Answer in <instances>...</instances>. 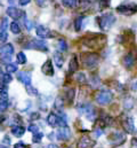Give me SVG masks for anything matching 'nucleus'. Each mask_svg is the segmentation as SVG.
Returning <instances> with one entry per match:
<instances>
[{"instance_id":"f257e3e1","label":"nucleus","mask_w":137,"mask_h":148,"mask_svg":"<svg viewBox=\"0 0 137 148\" xmlns=\"http://www.w3.org/2000/svg\"><path fill=\"white\" fill-rule=\"evenodd\" d=\"M81 58H82V64L87 69L95 68L100 61V56L96 53H83Z\"/></svg>"},{"instance_id":"f03ea898","label":"nucleus","mask_w":137,"mask_h":148,"mask_svg":"<svg viewBox=\"0 0 137 148\" xmlns=\"http://www.w3.org/2000/svg\"><path fill=\"white\" fill-rule=\"evenodd\" d=\"M114 22H115V16L113 14L111 13L104 14L100 17V28L103 31H109L113 27Z\"/></svg>"},{"instance_id":"7ed1b4c3","label":"nucleus","mask_w":137,"mask_h":148,"mask_svg":"<svg viewBox=\"0 0 137 148\" xmlns=\"http://www.w3.org/2000/svg\"><path fill=\"white\" fill-rule=\"evenodd\" d=\"M117 12L122 15H133L137 12L136 3H123L117 7Z\"/></svg>"},{"instance_id":"20e7f679","label":"nucleus","mask_w":137,"mask_h":148,"mask_svg":"<svg viewBox=\"0 0 137 148\" xmlns=\"http://www.w3.org/2000/svg\"><path fill=\"white\" fill-rule=\"evenodd\" d=\"M113 99V95L110 91H102L96 95V102L101 106H106L109 105Z\"/></svg>"},{"instance_id":"39448f33","label":"nucleus","mask_w":137,"mask_h":148,"mask_svg":"<svg viewBox=\"0 0 137 148\" xmlns=\"http://www.w3.org/2000/svg\"><path fill=\"white\" fill-rule=\"evenodd\" d=\"M109 140H110V144L113 145V146H119L121 144H123L126 141V134L122 133V132H113L112 134H110L109 137Z\"/></svg>"},{"instance_id":"423d86ee","label":"nucleus","mask_w":137,"mask_h":148,"mask_svg":"<svg viewBox=\"0 0 137 148\" xmlns=\"http://www.w3.org/2000/svg\"><path fill=\"white\" fill-rule=\"evenodd\" d=\"M25 48H34V49H41V51H47L48 47L43 40H35L32 39L30 42L25 45Z\"/></svg>"},{"instance_id":"0eeeda50","label":"nucleus","mask_w":137,"mask_h":148,"mask_svg":"<svg viewBox=\"0 0 137 148\" xmlns=\"http://www.w3.org/2000/svg\"><path fill=\"white\" fill-rule=\"evenodd\" d=\"M122 126L125 129V131L127 133H135V124H134V119L132 117H126L122 122Z\"/></svg>"},{"instance_id":"6e6552de","label":"nucleus","mask_w":137,"mask_h":148,"mask_svg":"<svg viewBox=\"0 0 137 148\" xmlns=\"http://www.w3.org/2000/svg\"><path fill=\"white\" fill-rule=\"evenodd\" d=\"M135 61H136V58H135V55L132 53V52H129L125 58H123V60H122V64L125 66V68H127V69H130L134 64H135Z\"/></svg>"},{"instance_id":"1a4fd4ad","label":"nucleus","mask_w":137,"mask_h":148,"mask_svg":"<svg viewBox=\"0 0 137 148\" xmlns=\"http://www.w3.org/2000/svg\"><path fill=\"white\" fill-rule=\"evenodd\" d=\"M37 35L41 38H48V37H52V36H53L52 32H50V30L47 29V28L43 27V25H39V27H37Z\"/></svg>"},{"instance_id":"9d476101","label":"nucleus","mask_w":137,"mask_h":148,"mask_svg":"<svg viewBox=\"0 0 137 148\" xmlns=\"http://www.w3.org/2000/svg\"><path fill=\"white\" fill-rule=\"evenodd\" d=\"M57 138L60 139V140H68V138H70V136H71V132H70V130H68L66 126H63L62 129H60L58 131H57Z\"/></svg>"},{"instance_id":"9b49d317","label":"nucleus","mask_w":137,"mask_h":148,"mask_svg":"<svg viewBox=\"0 0 137 148\" xmlns=\"http://www.w3.org/2000/svg\"><path fill=\"white\" fill-rule=\"evenodd\" d=\"M17 78H18V80H21L25 85H30L31 84V75L29 74V73L21 71V73L17 74Z\"/></svg>"},{"instance_id":"f8f14e48","label":"nucleus","mask_w":137,"mask_h":148,"mask_svg":"<svg viewBox=\"0 0 137 148\" xmlns=\"http://www.w3.org/2000/svg\"><path fill=\"white\" fill-rule=\"evenodd\" d=\"M42 73L45 75H47V76H53L54 75V68H53V66H52V61H47L45 64H43V67H42Z\"/></svg>"},{"instance_id":"ddd939ff","label":"nucleus","mask_w":137,"mask_h":148,"mask_svg":"<svg viewBox=\"0 0 137 148\" xmlns=\"http://www.w3.org/2000/svg\"><path fill=\"white\" fill-rule=\"evenodd\" d=\"M13 53H14V47H13V45H10V44H6V45L2 46L1 49H0V54H1V55H12Z\"/></svg>"},{"instance_id":"4468645a","label":"nucleus","mask_w":137,"mask_h":148,"mask_svg":"<svg viewBox=\"0 0 137 148\" xmlns=\"http://www.w3.org/2000/svg\"><path fill=\"white\" fill-rule=\"evenodd\" d=\"M7 14H8L12 18H14V20H17V18L21 17V12H20L18 9H16L15 7H9V8L7 9Z\"/></svg>"},{"instance_id":"2eb2a0df","label":"nucleus","mask_w":137,"mask_h":148,"mask_svg":"<svg viewBox=\"0 0 137 148\" xmlns=\"http://www.w3.org/2000/svg\"><path fill=\"white\" fill-rule=\"evenodd\" d=\"M47 123L49 125H52V126L58 125V116H57V114H53V112L49 114L47 116Z\"/></svg>"},{"instance_id":"dca6fc26","label":"nucleus","mask_w":137,"mask_h":148,"mask_svg":"<svg viewBox=\"0 0 137 148\" xmlns=\"http://www.w3.org/2000/svg\"><path fill=\"white\" fill-rule=\"evenodd\" d=\"M79 68V64H78V60L75 56H73L70 61V64H68V73L70 74H73L74 71H77Z\"/></svg>"},{"instance_id":"f3484780","label":"nucleus","mask_w":137,"mask_h":148,"mask_svg":"<svg viewBox=\"0 0 137 148\" xmlns=\"http://www.w3.org/2000/svg\"><path fill=\"white\" fill-rule=\"evenodd\" d=\"M93 145V141L90 140L89 137H83L81 138V140L79 141V148H89L90 146Z\"/></svg>"},{"instance_id":"a211bd4d","label":"nucleus","mask_w":137,"mask_h":148,"mask_svg":"<svg viewBox=\"0 0 137 148\" xmlns=\"http://www.w3.org/2000/svg\"><path fill=\"white\" fill-rule=\"evenodd\" d=\"M24 127H22V126H13V129H12V132H13V134L15 136V137H22L23 134H24Z\"/></svg>"},{"instance_id":"6ab92c4d","label":"nucleus","mask_w":137,"mask_h":148,"mask_svg":"<svg viewBox=\"0 0 137 148\" xmlns=\"http://www.w3.org/2000/svg\"><path fill=\"white\" fill-rule=\"evenodd\" d=\"M54 58H55V63H56V67H58V68H62V66H63V62H64L62 54H61V53H55Z\"/></svg>"},{"instance_id":"aec40b11","label":"nucleus","mask_w":137,"mask_h":148,"mask_svg":"<svg viewBox=\"0 0 137 148\" xmlns=\"http://www.w3.org/2000/svg\"><path fill=\"white\" fill-rule=\"evenodd\" d=\"M62 2L68 8H75L78 6V0H63Z\"/></svg>"},{"instance_id":"412c9836","label":"nucleus","mask_w":137,"mask_h":148,"mask_svg":"<svg viewBox=\"0 0 137 148\" xmlns=\"http://www.w3.org/2000/svg\"><path fill=\"white\" fill-rule=\"evenodd\" d=\"M123 107L125 109H132L134 107V99L133 98H126V100L123 101Z\"/></svg>"},{"instance_id":"4be33fe9","label":"nucleus","mask_w":137,"mask_h":148,"mask_svg":"<svg viewBox=\"0 0 137 148\" xmlns=\"http://www.w3.org/2000/svg\"><path fill=\"white\" fill-rule=\"evenodd\" d=\"M7 98H8L7 87L3 85V87H0V100H1V101H6Z\"/></svg>"},{"instance_id":"5701e85b","label":"nucleus","mask_w":137,"mask_h":148,"mask_svg":"<svg viewBox=\"0 0 137 148\" xmlns=\"http://www.w3.org/2000/svg\"><path fill=\"white\" fill-rule=\"evenodd\" d=\"M82 22H83V17H82V16L78 17V18L74 21V28H75V30H77V31H80V30H81Z\"/></svg>"},{"instance_id":"b1692460","label":"nucleus","mask_w":137,"mask_h":148,"mask_svg":"<svg viewBox=\"0 0 137 148\" xmlns=\"http://www.w3.org/2000/svg\"><path fill=\"white\" fill-rule=\"evenodd\" d=\"M58 49L60 52H65L68 49V44L64 39H60L58 40Z\"/></svg>"},{"instance_id":"393cba45","label":"nucleus","mask_w":137,"mask_h":148,"mask_svg":"<svg viewBox=\"0 0 137 148\" xmlns=\"http://www.w3.org/2000/svg\"><path fill=\"white\" fill-rule=\"evenodd\" d=\"M10 31L13 34H20L21 29H20V25H18L17 22H12L10 23Z\"/></svg>"},{"instance_id":"a878e982","label":"nucleus","mask_w":137,"mask_h":148,"mask_svg":"<svg viewBox=\"0 0 137 148\" xmlns=\"http://www.w3.org/2000/svg\"><path fill=\"white\" fill-rule=\"evenodd\" d=\"M17 62L18 63H25L26 62V56H25V54L23 52H20L17 54Z\"/></svg>"},{"instance_id":"bb28decb","label":"nucleus","mask_w":137,"mask_h":148,"mask_svg":"<svg viewBox=\"0 0 137 148\" xmlns=\"http://www.w3.org/2000/svg\"><path fill=\"white\" fill-rule=\"evenodd\" d=\"M7 71L8 73H15V71H17V66L15 63H8L7 64Z\"/></svg>"},{"instance_id":"cd10ccee","label":"nucleus","mask_w":137,"mask_h":148,"mask_svg":"<svg viewBox=\"0 0 137 148\" xmlns=\"http://www.w3.org/2000/svg\"><path fill=\"white\" fill-rule=\"evenodd\" d=\"M1 80H2L3 84H8V83L12 82V76H10L9 74L2 75V76H1Z\"/></svg>"},{"instance_id":"c85d7f7f","label":"nucleus","mask_w":137,"mask_h":148,"mask_svg":"<svg viewBox=\"0 0 137 148\" xmlns=\"http://www.w3.org/2000/svg\"><path fill=\"white\" fill-rule=\"evenodd\" d=\"M74 88H70L68 91V93H66V98H68V102H72V100H73V98H74Z\"/></svg>"},{"instance_id":"c756f323","label":"nucleus","mask_w":137,"mask_h":148,"mask_svg":"<svg viewBox=\"0 0 137 148\" xmlns=\"http://www.w3.org/2000/svg\"><path fill=\"white\" fill-rule=\"evenodd\" d=\"M79 83H85L86 82V75L83 74V73H79V74L77 75V78H75Z\"/></svg>"},{"instance_id":"7c9ffc66","label":"nucleus","mask_w":137,"mask_h":148,"mask_svg":"<svg viewBox=\"0 0 137 148\" xmlns=\"http://www.w3.org/2000/svg\"><path fill=\"white\" fill-rule=\"evenodd\" d=\"M7 38H8L7 32H6V31H1V32H0V44H3V42L7 40Z\"/></svg>"},{"instance_id":"2f4dec72","label":"nucleus","mask_w":137,"mask_h":148,"mask_svg":"<svg viewBox=\"0 0 137 148\" xmlns=\"http://www.w3.org/2000/svg\"><path fill=\"white\" fill-rule=\"evenodd\" d=\"M8 102H7V100L6 101H1L0 102V112H3V111L6 110L7 108H8Z\"/></svg>"},{"instance_id":"473e14b6","label":"nucleus","mask_w":137,"mask_h":148,"mask_svg":"<svg viewBox=\"0 0 137 148\" xmlns=\"http://www.w3.org/2000/svg\"><path fill=\"white\" fill-rule=\"evenodd\" d=\"M42 139V133L41 132H38V133H34L33 136V141L34 143H40Z\"/></svg>"},{"instance_id":"72a5a7b5","label":"nucleus","mask_w":137,"mask_h":148,"mask_svg":"<svg viewBox=\"0 0 137 148\" xmlns=\"http://www.w3.org/2000/svg\"><path fill=\"white\" fill-rule=\"evenodd\" d=\"M7 27H8V20H7V18H3V20H2V22H1V25H0L1 31H6Z\"/></svg>"},{"instance_id":"f704fd0d","label":"nucleus","mask_w":137,"mask_h":148,"mask_svg":"<svg viewBox=\"0 0 137 148\" xmlns=\"http://www.w3.org/2000/svg\"><path fill=\"white\" fill-rule=\"evenodd\" d=\"M10 60H12V55H1V61L5 62V63H10Z\"/></svg>"},{"instance_id":"c9c22d12","label":"nucleus","mask_w":137,"mask_h":148,"mask_svg":"<svg viewBox=\"0 0 137 148\" xmlns=\"http://www.w3.org/2000/svg\"><path fill=\"white\" fill-rule=\"evenodd\" d=\"M62 107H63V100L58 98V99L55 101V108H58V109H61Z\"/></svg>"},{"instance_id":"e433bc0d","label":"nucleus","mask_w":137,"mask_h":148,"mask_svg":"<svg viewBox=\"0 0 137 148\" xmlns=\"http://www.w3.org/2000/svg\"><path fill=\"white\" fill-rule=\"evenodd\" d=\"M28 92H29L30 94H32V95H37V94H38V91H37L35 88H33L31 85H28Z\"/></svg>"},{"instance_id":"4c0bfd02","label":"nucleus","mask_w":137,"mask_h":148,"mask_svg":"<svg viewBox=\"0 0 137 148\" xmlns=\"http://www.w3.org/2000/svg\"><path fill=\"white\" fill-rule=\"evenodd\" d=\"M94 134H95V137H96V138H98L100 136H102L103 134V129L102 127H97V129L94 131Z\"/></svg>"},{"instance_id":"58836bf2","label":"nucleus","mask_w":137,"mask_h":148,"mask_svg":"<svg viewBox=\"0 0 137 148\" xmlns=\"http://www.w3.org/2000/svg\"><path fill=\"white\" fill-rule=\"evenodd\" d=\"M25 28H26V30H32V28H33V24H32V22L31 21H28V20H25Z\"/></svg>"},{"instance_id":"ea45409f","label":"nucleus","mask_w":137,"mask_h":148,"mask_svg":"<svg viewBox=\"0 0 137 148\" xmlns=\"http://www.w3.org/2000/svg\"><path fill=\"white\" fill-rule=\"evenodd\" d=\"M29 131H31V132H33V133H38V132H39V129H38V126H35V125H30V126H29Z\"/></svg>"},{"instance_id":"a19ab883","label":"nucleus","mask_w":137,"mask_h":148,"mask_svg":"<svg viewBox=\"0 0 137 148\" xmlns=\"http://www.w3.org/2000/svg\"><path fill=\"white\" fill-rule=\"evenodd\" d=\"M130 148H137V138H133V139H132Z\"/></svg>"},{"instance_id":"79ce46f5","label":"nucleus","mask_w":137,"mask_h":148,"mask_svg":"<svg viewBox=\"0 0 137 148\" xmlns=\"http://www.w3.org/2000/svg\"><path fill=\"white\" fill-rule=\"evenodd\" d=\"M14 148H26V146H25V144L24 143H18V144H16L15 146H14Z\"/></svg>"},{"instance_id":"37998d69","label":"nucleus","mask_w":137,"mask_h":148,"mask_svg":"<svg viewBox=\"0 0 137 148\" xmlns=\"http://www.w3.org/2000/svg\"><path fill=\"white\" fill-rule=\"evenodd\" d=\"M30 1H31V0H20V5H21V6H25V5H28Z\"/></svg>"},{"instance_id":"c03bdc74","label":"nucleus","mask_w":137,"mask_h":148,"mask_svg":"<svg viewBox=\"0 0 137 148\" xmlns=\"http://www.w3.org/2000/svg\"><path fill=\"white\" fill-rule=\"evenodd\" d=\"M132 88H133L134 91H136V92H137V80H136V82H134V83L132 84Z\"/></svg>"},{"instance_id":"a18cd8bd","label":"nucleus","mask_w":137,"mask_h":148,"mask_svg":"<svg viewBox=\"0 0 137 148\" xmlns=\"http://www.w3.org/2000/svg\"><path fill=\"white\" fill-rule=\"evenodd\" d=\"M31 118H32V119H34V118H39V114H35V112H33V115L31 116Z\"/></svg>"},{"instance_id":"49530a36","label":"nucleus","mask_w":137,"mask_h":148,"mask_svg":"<svg viewBox=\"0 0 137 148\" xmlns=\"http://www.w3.org/2000/svg\"><path fill=\"white\" fill-rule=\"evenodd\" d=\"M37 2H38L40 6H43V3H45V0H37Z\"/></svg>"},{"instance_id":"de8ad7c7","label":"nucleus","mask_w":137,"mask_h":148,"mask_svg":"<svg viewBox=\"0 0 137 148\" xmlns=\"http://www.w3.org/2000/svg\"><path fill=\"white\" fill-rule=\"evenodd\" d=\"M48 148H58V147H57L56 145H49V146H48Z\"/></svg>"},{"instance_id":"09e8293b","label":"nucleus","mask_w":137,"mask_h":148,"mask_svg":"<svg viewBox=\"0 0 137 148\" xmlns=\"http://www.w3.org/2000/svg\"><path fill=\"white\" fill-rule=\"evenodd\" d=\"M104 1H105V2L107 3V1H109V0H102V2H104Z\"/></svg>"},{"instance_id":"8fccbe9b","label":"nucleus","mask_w":137,"mask_h":148,"mask_svg":"<svg viewBox=\"0 0 137 148\" xmlns=\"http://www.w3.org/2000/svg\"><path fill=\"white\" fill-rule=\"evenodd\" d=\"M0 148H7L6 146H0Z\"/></svg>"}]
</instances>
